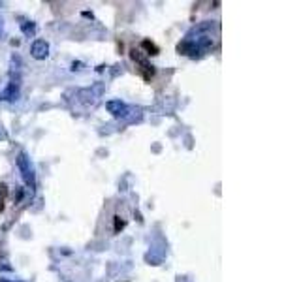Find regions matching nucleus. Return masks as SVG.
I'll use <instances>...</instances> for the list:
<instances>
[{
	"label": "nucleus",
	"instance_id": "1",
	"mask_svg": "<svg viewBox=\"0 0 301 282\" xmlns=\"http://www.w3.org/2000/svg\"><path fill=\"white\" fill-rule=\"evenodd\" d=\"M17 166H19V172H21V175H23L24 183L28 184V186H34V183H36V179H34V170H32V166H30V162H28V158H26L24 152L19 154V158H17Z\"/></svg>",
	"mask_w": 301,
	"mask_h": 282
},
{
	"label": "nucleus",
	"instance_id": "2",
	"mask_svg": "<svg viewBox=\"0 0 301 282\" xmlns=\"http://www.w3.org/2000/svg\"><path fill=\"white\" fill-rule=\"evenodd\" d=\"M132 59L139 64V70H141V74H143L145 79H151V77L155 75V68H153V66H151V64L139 55V51H136V49L132 51Z\"/></svg>",
	"mask_w": 301,
	"mask_h": 282
},
{
	"label": "nucleus",
	"instance_id": "3",
	"mask_svg": "<svg viewBox=\"0 0 301 282\" xmlns=\"http://www.w3.org/2000/svg\"><path fill=\"white\" fill-rule=\"evenodd\" d=\"M30 53H32L34 59L44 61V59L49 55V43L46 40H36V42L32 43V47H30Z\"/></svg>",
	"mask_w": 301,
	"mask_h": 282
},
{
	"label": "nucleus",
	"instance_id": "4",
	"mask_svg": "<svg viewBox=\"0 0 301 282\" xmlns=\"http://www.w3.org/2000/svg\"><path fill=\"white\" fill-rule=\"evenodd\" d=\"M108 111L115 117H124L128 113V108L120 100H111V102H108Z\"/></svg>",
	"mask_w": 301,
	"mask_h": 282
},
{
	"label": "nucleus",
	"instance_id": "5",
	"mask_svg": "<svg viewBox=\"0 0 301 282\" xmlns=\"http://www.w3.org/2000/svg\"><path fill=\"white\" fill-rule=\"evenodd\" d=\"M141 47L149 51V55H157V53H158V47H157V45H155V43H153V42H149V40H143Z\"/></svg>",
	"mask_w": 301,
	"mask_h": 282
},
{
	"label": "nucleus",
	"instance_id": "6",
	"mask_svg": "<svg viewBox=\"0 0 301 282\" xmlns=\"http://www.w3.org/2000/svg\"><path fill=\"white\" fill-rule=\"evenodd\" d=\"M0 282H12V281H2V279H0Z\"/></svg>",
	"mask_w": 301,
	"mask_h": 282
}]
</instances>
